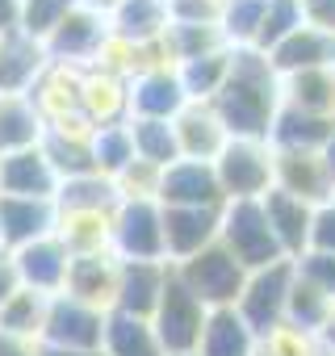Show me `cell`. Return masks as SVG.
Masks as SVG:
<instances>
[{
  "label": "cell",
  "mask_w": 335,
  "mask_h": 356,
  "mask_svg": "<svg viewBox=\"0 0 335 356\" xmlns=\"http://www.w3.org/2000/svg\"><path fill=\"white\" fill-rule=\"evenodd\" d=\"M172 130H177V147H181V159H202V163H214L222 155V147L231 143V130L222 126L218 109L210 101H189L177 118H172Z\"/></svg>",
  "instance_id": "15"
},
{
  "label": "cell",
  "mask_w": 335,
  "mask_h": 356,
  "mask_svg": "<svg viewBox=\"0 0 335 356\" xmlns=\"http://www.w3.org/2000/svg\"><path fill=\"white\" fill-rule=\"evenodd\" d=\"M293 273L335 298V256H327V252H302L293 260Z\"/></svg>",
  "instance_id": "47"
},
{
  "label": "cell",
  "mask_w": 335,
  "mask_h": 356,
  "mask_svg": "<svg viewBox=\"0 0 335 356\" xmlns=\"http://www.w3.org/2000/svg\"><path fill=\"white\" fill-rule=\"evenodd\" d=\"M42 356H105V352H72V348H47L42 343Z\"/></svg>",
  "instance_id": "56"
},
{
  "label": "cell",
  "mask_w": 335,
  "mask_h": 356,
  "mask_svg": "<svg viewBox=\"0 0 335 356\" xmlns=\"http://www.w3.org/2000/svg\"><path fill=\"white\" fill-rule=\"evenodd\" d=\"M297 5H302V22L310 30L335 38V0H297Z\"/></svg>",
  "instance_id": "50"
},
{
  "label": "cell",
  "mask_w": 335,
  "mask_h": 356,
  "mask_svg": "<svg viewBox=\"0 0 335 356\" xmlns=\"http://www.w3.org/2000/svg\"><path fill=\"white\" fill-rule=\"evenodd\" d=\"M181 72V59L172 51V42H168V34L151 38V42H138V67L134 76H172Z\"/></svg>",
  "instance_id": "45"
},
{
  "label": "cell",
  "mask_w": 335,
  "mask_h": 356,
  "mask_svg": "<svg viewBox=\"0 0 335 356\" xmlns=\"http://www.w3.org/2000/svg\"><path fill=\"white\" fill-rule=\"evenodd\" d=\"M51 55L38 38L9 30L0 34V97H26L34 88V80L47 72Z\"/></svg>",
  "instance_id": "18"
},
{
  "label": "cell",
  "mask_w": 335,
  "mask_h": 356,
  "mask_svg": "<svg viewBox=\"0 0 335 356\" xmlns=\"http://www.w3.org/2000/svg\"><path fill=\"white\" fill-rule=\"evenodd\" d=\"M272 189L306 202V206H322L335 197V176L322 159V151H281L272 147Z\"/></svg>",
  "instance_id": "8"
},
{
  "label": "cell",
  "mask_w": 335,
  "mask_h": 356,
  "mask_svg": "<svg viewBox=\"0 0 335 356\" xmlns=\"http://www.w3.org/2000/svg\"><path fill=\"white\" fill-rule=\"evenodd\" d=\"M256 348H260V335L239 318L235 306L231 310H210L197 356H256Z\"/></svg>",
  "instance_id": "28"
},
{
  "label": "cell",
  "mask_w": 335,
  "mask_h": 356,
  "mask_svg": "<svg viewBox=\"0 0 335 356\" xmlns=\"http://www.w3.org/2000/svg\"><path fill=\"white\" fill-rule=\"evenodd\" d=\"M231 55H235V47H222V51H210L202 59L181 63L177 76L185 84V97L189 101H214L218 88H222V80H227V72H231Z\"/></svg>",
  "instance_id": "33"
},
{
  "label": "cell",
  "mask_w": 335,
  "mask_h": 356,
  "mask_svg": "<svg viewBox=\"0 0 335 356\" xmlns=\"http://www.w3.org/2000/svg\"><path fill=\"white\" fill-rule=\"evenodd\" d=\"M168 42H172V51H177L181 63L202 59V55L227 47V38H222L218 26H193V22H172V26H168Z\"/></svg>",
  "instance_id": "41"
},
{
  "label": "cell",
  "mask_w": 335,
  "mask_h": 356,
  "mask_svg": "<svg viewBox=\"0 0 335 356\" xmlns=\"http://www.w3.org/2000/svg\"><path fill=\"white\" fill-rule=\"evenodd\" d=\"M210 105L218 109L231 138H264L268 143L272 122L281 113V76L268 63V55H260L252 47L235 51L231 72H227V80Z\"/></svg>",
  "instance_id": "1"
},
{
  "label": "cell",
  "mask_w": 335,
  "mask_h": 356,
  "mask_svg": "<svg viewBox=\"0 0 335 356\" xmlns=\"http://www.w3.org/2000/svg\"><path fill=\"white\" fill-rule=\"evenodd\" d=\"M331 310H335V298H331V293H322L318 285H310V281H302V277L293 273L289 306H285V323L306 327V331H318V327L327 323V314H331Z\"/></svg>",
  "instance_id": "35"
},
{
  "label": "cell",
  "mask_w": 335,
  "mask_h": 356,
  "mask_svg": "<svg viewBox=\"0 0 335 356\" xmlns=\"http://www.w3.org/2000/svg\"><path fill=\"white\" fill-rule=\"evenodd\" d=\"M55 235L72 256H97L113 252V222L117 206L109 210H80V206H55Z\"/></svg>",
  "instance_id": "16"
},
{
  "label": "cell",
  "mask_w": 335,
  "mask_h": 356,
  "mask_svg": "<svg viewBox=\"0 0 335 356\" xmlns=\"http://www.w3.org/2000/svg\"><path fill=\"white\" fill-rule=\"evenodd\" d=\"M117 289H122V256L117 252H97V256H72V268H67V285L63 293L101 310V314H113L117 310Z\"/></svg>",
  "instance_id": "10"
},
{
  "label": "cell",
  "mask_w": 335,
  "mask_h": 356,
  "mask_svg": "<svg viewBox=\"0 0 335 356\" xmlns=\"http://www.w3.org/2000/svg\"><path fill=\"white\" fill-rule=\"evenodd\" d=\"M159 181H163V168L147 163V159H130L117 176H113V189L122 202H159Z\"/></svg>",
  "instance_id": "42"
},
{
  "label": "cell",
  "mask_w": 335,
  "mask_h": 356,
  "mask_svg": "<svg viewBox=\"0 0 335 356\" xmlns=\"http://www.w3.org/2000/svg\"><path fill=\"white\" fill-rule=\"evenodd\" d=\"M42 138H51V143H67V147H92V143H97V126L76 109V113H67V118H59V122H47Z\"/></svg>",
  "instance_id": "46"
},
{
  "label": "cell",
  "mask_w": 335,
  "mask_h": 356,
  "mask_svg": "<svg viewBox=\"0 0 335 356\" xmlns=\"http://www.w3.org/2000/svg\"><path fill=\"white\" fill-rule=\"evenodd\" d=\"M105 318L101 310L55 293L47 306V327H42V343L47 348H72V352H101L105 343Z\"/></svg>",
  "instance_id": "7"
},
{
  "label": "cell",
  "mask_w": 335,
  "mask_h": 356,
  "mask_svg": "<svg viewBox=\"0 0 335 356\" xmlns=\"http://www.w3.org/2000/svg\"><path fill=\"white\" fill-rule=\"evenodd\" d=\"M159 206H189V210H222V185L214 163L202 159H177L172 168H163L159 181Z\"/></svg>",
  "instance_id": "11"
},
{
  "label": "cell",
  "mask_w": 335,
  "mask_h": 356,
  "mask_svg": "<svg viewBox=\"0 0 335 356\" xmlns=\"http://www.w3.org/2000/svg\"><path fill=\"white\" fill-rule=\"evenodd\" d=\"M72 9H76V0H22V26L17 30L47 42Z\"/></svg>",
  "instance_id": "43"
},
{
  "label": "cell",
  "mask_w": 335,
  "mask_h": 356,
  "mask_svg": "<svg viewBox=\"0 0 335 356\" xmlns=\"http://www.w3.org/2000/svg\"><path fill=\"white\" fill-rule=\"evenodd\" d=\"M218 243L247 268H268L277 260H285L268 218H264V206L260 202H227L222 206V231H218Z\"/></svg>",
  "instance_id": "4"
},
{
  "label": "cell",
  "mask_w": 335,
  "mask_h": 356,
  "mask_svg": "<svg viewBox=\"0 0 335 356\" xmlns=\"http://www.w3.org/2000/svg\"><path fill=\"white\" fill-rule=\"evenodd\" d=\"M222 210H189V206H163V248L168 264H181L202 248L218 243Z\"/></svg>",
  "instance_id": "14"
},
{
  "label": "cell",
  "mask_w": 335,
  "mask_h": 356,
  "mask_svg": "<svg viewBox=\"0 0 335 356\" xmlns=\"http://www.w3.org/2000/svg\"><path fill=\"white\" fill-rule=\"evenodd\" d=\"M172 9V22H193V26H218L222 17V5L214 0H168Z\"/></svg>",
  "instance_id": "49"
},
{
  "label": "cell",
  "mask_w": 335,
  "mask_h": 356,
  "mask_svg": "<svg viewBox=\"0 0 335 356\" xmlns=\"http://www.w3.org/2000/svg\"><path fill=\"white\" fill-rule=\"evenodd\" d=\"M168 273H172V264H168V260H122L117 310L122 314H134V318H151L155 306H159V298H163Z\"/></svg>",
  "instance_id": "21"
},
{
  "label": "cell",
  "mask_w": 335,
  "mask_h": 356,
  "mask_svg": "<svg viewBox=\"0 0 335 356\" xmlns=\"http://www.w3.org/2000/svg\"><path fill=\"white\" fill-rule=\"evenodd\" d=\"M105 356H168L151 318H134V314H122L113 310L105 318V343H101Z\"/></svg>",
  "instance_id": "29"
},
{
  "label": "cell",
  "mask_w": 335,
  "mask_h": 356,
  "mask_svg": "<svg viewBox=\"0 0 335 356\" xmlns=\"http://www.w3.org/2000/svg\"><path fill=\"white\" fill-rule=\"evenodd\" d=\"M113 252L122 260H168L163 206L159 202H122L117 222H113Z\"/></svg>",
  "instance_id": "9"
},
{
  "label": "cell",
  "mask_w": 335,
  "mask_h": 356,
  "mask_svg": "<svg viewBox=\"0 0 335 356\" xmlns=\"http://www.w3.org/2000/svg\"><path fill=\"white\" fill-rule=\"evenodd\" d=\"M189 105L181 76H134L130 80V118H159L172 122Z\"/></svg>",
  "instance_id": "25"
},
{
  "label": "cell",
  "mask_w": 335,
  "mask_h": 356,
  "mask_svg": "<svg viewBox=\"0 0 335 356\" xmlns=\"http://www.w3.org/2000/svg\"><path fill=\"white\" fill-rule=\"evenodd\" d=\"M256 356H268V352H264V348H256Z\"/></svg>",
  "instance_id": "58"
},
{
  "label": "cell",
  "mask_w": 335,
  "mask_h": 356,
  "mask_svg": "<svg viewBox=\"0 0 335 356\" xmlns=\"http://www.w3.org/2000/svg\"><path fill=\"white\" fill-rule=\"evenodd\" d=\"M47 122L38 118L30 97H0V155H13L42 143Z\"/></svg>",
  "instance_id": "31"
},
{
  "label": "cell",
  "mask_w": 335,
  "mask_h": 356,
  "mask_svg": "<svg viewBox=\"0 0 335 356\" xmlns=\"http://www.w3.org/2000/svg\"><path fill=\"white\" fill-rule=\"evenodd\" d=\"M63 185V176L55 172V163L47 159L42 143L0 155V197H38V202H55Z\"/></svg>",
  "instance_id": "12"
},
{
  "label": "cell",
  "mask_w": 335,
  "mask_h": 356,
  "mask_svg": "<svg viewBox=\"0 0 335 356\" xmlns=\"http://www.w3.org/2000/svg\"><path fill=\"white\" fill-rule=\"evenodd\" d=\"M55 206H80V210H109V206H122L117 189L109 176L101 172H88V176H72V181L59 185L55 193Z\"/></svg>",
  "instance_id": "36"
},
{
  "label": "cell",
  "mask_w": 335,
  "mask_h": 356,
  "mask_svg": "<svg viewBox=\"0 0 335 356\" xmlns=\"http://www.w3.org/2000/svg\"><path fill=\"white\" fill-rule=\"evenodd\" d=\"M260 13H264V0H227V5H222V17H218V30H222L227 47L247 51V47L256 42Z\"/></svg>",
  "instance_id": "38"
},
{
  "label": "cell",
  "mask_w": 335,
  "mask_h": 356,
  "mask_svg": "<svg viewBox=\"0 0 335 356\" xmlns=\"http://www.w3.org/2000/svg\"><path fill=\"white\" fill-rule=\"evenodd\" d=\"M80 80H84V67H72V63H47V72L34 80V88L26 92L38 109L42 122H59L67 113L80 109Z\"/></svg>",
  "instance_id": "23"
},
{
  "label": "cell",
  "mask_w": 335,
  "mask_h": 356,
  "mask_svg": "<svg viewBox=\"0 0 335 356\" xmlns=\"http://www.w3.org/2000/svg\"><path fill=\"white\" fill-rule=\"evenodd\" d=\"M214 172L227 202H260L264 193H272V143L231 138L214 159Z\"/></svg>",
  "instance_id": "5"
},
{
  "label": "cell",
  "mask_w": 335,
  "mask_h": 356,
  "mask_svg": "<svg viewBox=\"0 0 335 356\" xmlns=\"http://www.w3.org/2000/svg\"><path fill=\"white\" fill-rule=\"evenodd\" d=\"M22 26V0H0V34Z\"/></svg>",
  "instance_id": "53"
},
{
  "label": "cell",
  "mask_w": 335,
  "mask_h": 356,
  "mask_svg": "<svg viewBox=\"0 0 335 356\" xmlns=\"http://www.w3.org/2000/svg\"><path fill=\"white\" fill-rule=\"evenodd\" d=\"M92 159H97V172L101 176H113L134 159V138H130V126H101L97 130V143H92Z\"/></svg>",
  "instance_id": "39"
},
{
  "label": "cell",
  "mask_w": 335,
  "mask_h": 356,
  "mask_svg": "<svg viewBox=\"0 0 335 356\" xmlns=\"http://www.w3.org/2000/svg\"><path fill=\"white\" fill-rule=\"evenodd\" d=\"M22 289V277H17V260L9 248H0V306H5L13 293Z\"/></svg>",
  "instance_id": "51"
},
{
  "label": "cell",
  "mask_w": 335,
  "mask_h": 356,
  "mask_svg": "<svg viewBox=\"0 0 335 356\" xmlns=\"http://www.w3.org/2000/svg\"><path fill=\"white\" fill-rule=\"evenodd\" d=\"M105 34H109V17H101V13H92V9H72L63 22H59V30L42 42L47 47V55H51V63H72V67H88L92 63V55L101 51V42H105Z\"/></svg>",
  "instance_id": "13"
},
{
  "label": "cell",
  "mask_w": 335,
  "mask_h": 356,
  "mask_svg": "<svg viewBox=\"0 0 335 356\" xmlns=\"http://www.w3.org/2000/svg\"><path fill=\"white\" fill-rule=\"evenodd\" d=\"M289 285H293V260H277L268 268L247 273V285L235 302L239 318L264 339L272 327L285 323V306H289Z\"/></svg>",
  "instance_id": "6"
},
{
  "label": "cell",
  "mask_w": 335,
  "mask_h": 356,
  "mask_svg": "<svg viewBox=\"0 0 335 356\" xmlns=\"http://www.w3.org/2000/svg\"><path fill=\"white\" fill-rule=\"evenodd\" d=\"M318 335H322V343H327V348H331V356H335V310L327 314V323L318 327Z\"/></svg>",
  "instance_id": "55"
},
{
  "label": "cell",
  "mask_w": 335,
  "mask_h": 356,
  "mask_svg": "<svg viewBox=\"0 0 335 356\" xmlns=\"http://www.w3.org/2000/svg\"><path fill=\"white\" fill-rule=\"evenodd\" d=\"M189 356H197V352H189Z\"/></svg>",
  "instance_id": "60"
},
{
  "label": "cell",
  "mask_w": 335,
  "mask_h": 356,
  "mask_svg": "<svg viewBox=\"0 0 335 356\" xmlns=\"http://www.w3.org/2000/svg\"><path fill=\"white\" fill-rule=\"evenodd\" d=\"M331 134H335V118H318V113H302V109L281 105L268 143L281 151H322V143Z\"/></svg>",
  "instance_id": "27"
},
{
  "label": "cell",
  "mask_w": 335,
  "mask_h": 356,
  "mask_svg": "<svg viewBox=\"0 0 335 356\" xmlns=\"http://www.w3.org/2000/svg\"><path fill=\"white\" fill-rule=\"evenodd\" d=\"M206 323H210V310L185 289V281L177 277V268L168 273V285H163V298L151 314V327L163 343L168 356H189L202 348V335H206Z\"/></svg>",
  "instance_id": "3"
},
{
  "label": "cell",
  "mask_w": 335,
  "mask_h": 356,
  "mask_svg": "<svg viewBox=\"0 0 335 356\" xmlns=\"http://www.w3.org/2000/svg\"><path fill=\"white\" fill-rule=\"evenodd\" d=\"M260 348H264L268 356H331V348L322 343L318 331H306V327H293V323L272 327V331L260 339Z\"/></svg>",
  "instance_id": "40"
},
{
  "label": "cell",
  "mask_w": 335,
  "mask_h": 356,
  "mask_svg": "<svg viewBox=\"0 0 335 356\" xmlns=\"http://www.w3.org/2000/svg\"><path fill=\"white\" fill-rule=\"evenodd\" d=\"M13 260H17V277H22L26 289L47 293V298L63 293V285H67V268H72V252L59 243V235H42V239L17 248Z\"/></svg>",
  "instance_id": "17"
},
{
  "label": "cell",
  "mask_w": 335,
  "mask_h": 356,
  "mask_svg": "<svg viewBox=\"0 0 335 356\" xmlns=\"http://www.w3.org/2000/svg\"><path fill=\"white\" fill-rule=\"evenodd\" d=\"M47 306H51V298H47V293H34V289H26V285H22L5 306H0V331H9V335H26V339H42Z\"/></svg>",
  "instance_id": "34"
},
{
  "label": "cell",
  "mask_w": 335,
  "mask_h": 356,
  "mask_svg": "<svg viewBox=\"0 0 335 356\" xmlns=\"http://www.w3.org/2000/svg\"><path fill=\"white\" fill-rule=\"evenodd\" d=\"M322 159H327V168H331V176H335V134L322 143Z\"/></svg>",
  "instance_id": "57"
},
{
  "label": "cell",
  "mask_w": 335,
  "mask_h": 356,
  "mask_svg": "<svg viewBox=\"0 0 335 356\" xmlns=\"http://www.w3.org/2000/svg\"><path fill=\"white\" fill-rule=\"evenodd\" d=\"M168 26H172L168 0H122L109 17V30L130 42H151V38L168 34Z\"/></svg>",
  "instance_id": "30"
},
{
  "label": "cell",
  "mask_w": 335,
  "mask_h": 356,
  "mask_svg": "<svg viewBox=\"0 0 335 356\" xmlns=\"http://www.w3.org/2000/svg\"><path fill=\"white\" fill-rule=\"evenodd\" d=\"M80 9H92V13H101V17H113V9L122 5V0H76Z\"/></svg>",
  "instance_id": "54"
},
{
  "label": "cell",
  "mask_w": 335,
  "mask_h": 356,
  "mask_svg": "<svg viewBox=\"0 0 335 356\" xmlns=\"http://www.w3.org/2000/svg\"><path fill=\"white\" fill-rule=\"evenodd\" d=\"M55 202L38 197H0V248H26L42 235H55Z\"/></svg>",
  "instance_id": "20"
},
{
  "label": "cell",
  "mask_w": 335,
  "mask_h": 356,
  "mask_svg": "<svg viewBox=\"0 0 335 356\" xmlns=\"http://www.w3.org/2000/svg\"><path fill=\"white\" fill-rule=\"evenodd\" d=\"M268 63L277 67V76H297V72H314V67H335V38L318 34L310 26H297L281 47L268 51Z\"/></svg>",
  "instance_id": "24"
},
{
  "label": "cell",
  "mask_w": 335,
  "mask_h": 356,
  "mask_svg": "<svg viewBox=\"0 0 335 356\" xmlns=\"http://www.w3.org/2000/svg\"><path fill=\"white\" fill-rule=\"evenodd\" d=\"M130 138H134V155L155 163V168H172L181 159V147H177V130L172 122H159V118H130Z\"/></svg>",
  "instance_id": "32"
},
{
  "label": "cell",
  "mask_w": 335,
  "mask_h": 356,
  "mask_svg": "<svg viewBox=\"0 0 335 356\" xmlns=\"http://www.w3.org/2000/svg\"><path fill=\"white\" fill-rule=\"evenodd\" d=\"M172 268H177V277L185 281V289H189L206 310H231V306L239 302L243 285H247V268H243L222 243H210V248H202L197 256L172 264Z\"/></svg>",
  "instance_id": "2"
},
{
  "label": "cell",
  "mask_w": 335,
  "mask_h": 356,
  "mask_svg": "<svg viewBox=\"0 0 335 356\" xmlns=\"http://www.w3.org/2000/svg\"><path fill=\"white\" fill-rule=\"evenodd\" d=\"M297 26H306V22H302V5H297V0H264V13H260V30H256L252 51L268 55V51H272V47H281Z\"/></svg>",
  "instance_id": "37"
},
{
  "label": "cell",
  "mask_w": 335,
  "mask_h": 356,
  "mask_svg": "<svg viewBox=\"0 0 335 356\" xmlns=\"http://www.w3.org/2000/svg\"><path fill=\"white\" fill-rule=\"evenodd\" d=\"M0 356H42V339H26V335L0 331Z\"/></svg>",
  "instance_id": "52"
},
{
  "label": "cell",
  "mask_w": 335,
  "mask_h": 356,
  "mask_svg": "<svg viewBox=\"0 0 335 356\" xmlns=\"http://www.w3.org/2000/svg\"><path fill=\"white\" fill-rule=\"evenodd\" d=\"M260 206H264V218H268V227H272V235H277L285 260H297V256L310 248L314 206H306V202H297V197H289V193H281V189L264 193Z\"/></svg>",
  "instance_id": "22"
},
{
  "label": "cell",
  "mask_w": 335,
  "mask_h": 356,
  "mask_svg": "<svg viewBox=\"0 0 335 356\" xmlns=\"http://www.w3.org/2000/svg\"><path fill=\"white\" fill-rule=\"evenodd\" d=\"M306 252H327L335 256V197L314 206V222H310V248Z\"/></svg>",
  "instance_id": "48"
},
{
  "label": "cell",
  "mask_w": 335,
  "mask_h": 356,
  "mask_svg": "<svg viewBox=\"0 0 335 356\" xmlns=\"http://www.w3.org/2000/svg\"><path fill=\"white\" fill-rule=\"evenodd\" d=\"M281 105L335 118V67H314L297 76H281Z\"/></svg>",
  "instance_id": "26"
},
{
  "label": "cell",
  "mask_w": 335,
  "mask_h": 356,
  "mask_svg": "<svg viewBox=\"0 0 335 356\" xmlns=\"http://www.w3.org/2000/svg\"><path fill=\"white\" fill-rule=\"evenodd\" d=\"M80 113L101 130V126H122L130 122V80H117L109 72L84 67L80 80Z\"/></svg>",
  "instance_id": "19"
},
{
  "label": "cell",
  "mask_w": 335,
  "mask_h": 356,
  "mask_svg": "<svg viewBox=\"0 0 335 356\" xmlns=\"http://www.w3.org/2000/svg\"><path fill=\"white\" fill-rule=\"evenodd\" d=\"M88 67L109 72V76H117V80H134V67H138V42H130V38H122V34L109 30L105 42H101V51L92 55Z\"/></svg>",
  "instance_id": "44"
},
{
  "label": "cell",
  "mask_w": 335,
  "mask_h": 356,
  "mask_svg": "<svg viewBox=\"0 0 335 356\" xmlns=\"http://www.w3.org/2000/svg\"><path fill=\"white\" fill-rule=\"evenodd\" d=\"M214 5H227V0H214Z\"/></svg>",
  "instance_id": "59"
}]
</instances>
